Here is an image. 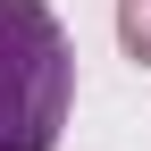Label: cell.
Here are the masks:
<instances>
[{"instance_id": "6da1fadb", "label": "cell", "mask_w": 151, "mask_h": 151, "mask_svg": "<svg viewBox=\"0 0 151 151\" xmlns=\"http://www.w3.org/2000/svg\"><path fill=\"white\" fill-rule=\"evenodd\" d=\"M76 101L67 25L42 0H0V151H50Z\"/></svg>"}, {"instance_id": "7a4b0ae2", "label": "cell", "mask_w": 151, "mask_h": 151, "mask_svg": "<svg viewBox=\"0 0 151 151\" xmlns=\"http://www.w3.org/2000/svg\"><path fill=\"white\" fill-rule=\"evenodd\" d=\"M118 42L151 67V0H118Z\"/></svg>"}]
</instances>
